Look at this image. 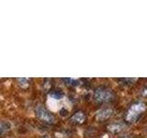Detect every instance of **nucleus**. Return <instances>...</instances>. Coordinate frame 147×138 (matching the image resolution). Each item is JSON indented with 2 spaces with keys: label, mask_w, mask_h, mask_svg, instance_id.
I'll list each match as a JSON object with an SVG mask.
<instances>
[{
  "label": "nucleus",
  "mask_w": 147,
  "mask_h": 138,
  "mask_svg": "<svg viewBox=\"0 0 147 138\" xmlns=\"http://www.w3.org/2000/svg\"><path fill=\"white\" fill-rule=\"evenodd\" d=\"M145 110H146V105L144 102H136L134 104H132L126 113V120L131 122H135L136 120L139 119L142 113L145 112Z\"/></svg>",
  "instance_id": "obj_1"
},
{
  "label": "nucleus",
  "mask_w": 147,
  "mask_h": 138,
  "mask_svg": "<svg viewBox=\"0 0 147 138\" xmlns=\"http://www.w3.org/2000/svg\"><path fill=\"white\" fill-rule=\"evenodd\" d=\"M94 99L98 102H109L114 99V94L112 90L108 87H98L94 91Z\"/></svg>",
  "instance_id": "obj_2"
},
{
  "label": "nucleus",
  "mask_w": 147,
  "mask_h": 138,
  "mask_svg": "<svg viewBox=\"0 0 147 138\" xmlns=\"http://www.w3.org/2000/svg\"><path fill=\"white\" fill-rule=\"evenodd\" d=\"M36 113H37V116H38L40 119L42 120V121H45V122H50V123L54 122L53 116L44 109L43 106H41V105L37 106V108H36Z\"/></svg>",
  "instance_id": "obj_3"
},
{
  "label": "nucleus",
  "mask_w": 147,
  "mask_h": 138,
  "mask_svg": "<svg viewBox=\"0 0 147 138\" xmlns=\"http://www.w3.org/2000/svg\"><path fill=\"white\" fill-rule=\"evenodd\" d=\"M112 114H113V110L106 107V108H102L98 110L96 113V117L98 121H105V120L111 117Z\"/></svg>",
  "instance_id": "obj_4"
},
{
  "label": "nucleus",
  "mask_w": 147,
  "mask_h": 138,
  "mask_svg": "<svg viewBox=\"0 0 147 138\" xmlns=\"http://www.w3.org/2000/svg\"><path fill=\"white\" fill-rule=\"evenodd\" d=\"M125 123L124 122H113V123H110L109 125L108 126V129L109 131H110L111 133H119L121 132L124 128H125Z\"/></svg>",
  "instance_id": "obj_5"
},
{
  "label": "nucleus",
  "mask_w": 147,
  "mask_h": 138,
  "mask_svg": "<svg viewBox=\"0 0 147 138\" xmlns=\"http://www.w3.org/2000/svg\"><path fill=\"white\" fill-rule=\"evenodd\" d=\"M86 120V116L84 112H77L72 116V121L76 123H83Z\"/></svg>",
  "instance_id": "obj_6"
},
{
  "label": "nucleus",
  "mask_w": 147,
  "mask_h": 138,
  "mask_svg": "<svg viewBox=\"0 0 147 138\" xmlns=\"http://www.w3.org/2000/svg\"><path fill=\"white\" fill-rule=\"evenodd\" d=\"M11 124L8 122H0V135L6 133L7 131L10 130Z\"/></svg>",
  "instance_id": "obj_7"
},
{
  "label": "nucleus",
  "mask_w": 147,
  "mask_h": 138,
  "mask_svg": "<svg viewBox=\"0 0 147 138\" xmlns=\"http://www.w3.org/2000/svg\"><path fill=\"white\" fill-rule=\"evenodd\" d=\"M18 84H20L23 87H26L28 86V84H29V80H28L27 78H25V77L18 78Z\"/></svg>",
  "instance_id": "obj_8"
},
{
  "label": "nucleus",
  "mask_w": 147,
  "mask_h": 138,
  "mask_svg": "<svg viewBox=\"0 0 147 138\" xmlns=\"http://www.w3.org/2000/svg\"><path fill=\"white\" fill-rule=\"evenodd\" d=\"M142 95L144 96V98H146V97H147V87H144V89H142Z\"/></svg>",
  "instance_id": "obj_9"
}]
</instances>
